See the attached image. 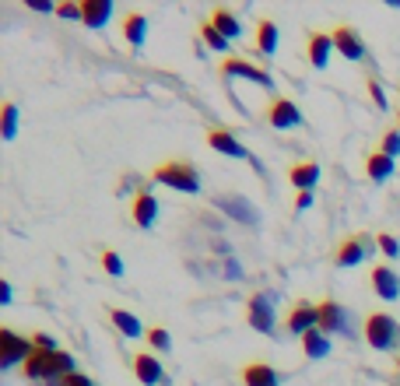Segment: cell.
Segmentation results:
<instances>
[{
	"instance_id": "9",
	"label": "cell",
	"mask_w": 400,
	"mask_h": 386,
	"mask_svg": "<svg viewBox=\"0 0 400 386\" xmlns=\"http://www.w3.org/2000/svg\"><path fill=\"white\" fill-rule=\"evenodd\" d=\"M288 330L299 334V337L312 334V330H319V305H309V302L295 305L292 316H288Z\"/></svg>"
},
{
	"instance_id": "31",
	"label": "cell",
	"mask_w": 400,
	"mask_h": 386,
	"mask_svg": "<svg viewBox=\"0 0 400 386\" xmlns=\"http://www.w3.org/2000/svg\"><path fill=\"white\" fill-rule=\"evenodd\" d=\"M383 155L397 162V155H400V130H390V134L383 137Z\"/></svg>"
},
{
	"instance_id": "24",
	"label": "cell",
	"mask_w": 400,
	"mask_h": 386,
	"mask_svg": "<svg viewBox=\"0 0 400 386\" xmlns=\"http://www.w3.org/2000/svg\"><path fill=\"white\" fill-rule=\"evenodd\" d=\"M365 172H369V180L383 183V180H390V172H394V158H387L383 151H380V155H369V162H365Z\"/></svg>"
},
{
	"instance_id": "21",
	"label": "cell",
	"mask_w": 400,
	"mask_h": 386,
	"mask_svg": "<svg viewBox=\"0 0 400 386\" xmlns=\"http://www.w3.org/2000/svg\"><path fill=\"white\" fill-rule=\"evenodd\" d=\"M211 25L225 35V39H239L242 35V25H239V18L232 14V11H225V7H218L214 14H211Z\"/></svg>"
},
{
	"instance_id": "10",
	"label": "cell",
	"mask_w": 400,
	"mask_h": 386,
	"mask_svg": "<svg viewBox=\"0 0 400 386\" xmlns=\"http://www.w3.org/2000/svg\"><path fill=\"white\" fill-rule=\"evenodd\" d=\"M207 144L218 151V155H228V158H249V151L239 144V137L235 134H228V130H211L207 134Z\"/></svg>"
},
{
	"instance_id": "42",
	"label": "cell",
	"mask_w": 400,
	"mask_h": 386,
	"mask_svg": "<svg viewBox=\"0 0 400 386\" xmlns=\"http://www.w3.org/2000/svg\"><path fill=\"white\" fill-rule=\"evenodd\" d=\"M390 7H397V11H400V0H390Z\"/></svg>"
},
{
	"instance_id": "5",
	"label": "cell",
	"mask_w": 400,
	"mask_h": 386,
	"mask_svg": "<svg viewBox=\"0 0 400 386\" xmlns=\"http://www.w3.org/2000/svg\"><path fill=\"white\" fill-rule=\"evenodd\" d=\"M221 74H225V78L253 81V85H260V88H271V85H274L267 71H260V67H253V64H246V60H239V57H228V60L221 64Z\"/></svg>"
},
{
	"instance_id": "26",
	"label": "cell",
	"mask_w": 400,
	"mask_h": 386,
	"mask_svg": "<svg viewBox=\"0 0 400 386\" xmlns=\"http://www.w3.org/2000/svg\"><path fill=\"white\" fill-rule=\"evenodd\" d=\"M257 46H260L264 57H271V53L278 49V25H274V21H260V28H257Z\"/></svg>"
},
{
	"instance_id": "38",
	"label": "cell",
	"mask_w": 400,
	"mask_h": 386,
	"mask_svg": "<svg viewBox=\"0 0 400 386\" xmlns=\"http://www.w3.org/2000/svg\"><path fill=\"white\" fill-rule=\"evenodd\" d=\"M67 383H71V386H95V383H92V380H88V376H81V373H74V376H67Z\"/></svg>"
},
{
	"instance_id": "32",
	"label": "cell",
	"mask_w": 400,
	"mask_h": 386,
	"mask_svg": "<svg viewBox=\"0 0 400 386\" xmlns=\"http://www.w3.org/2000/svg\"><path fill=\"white\" fill-rule=\"evenodd\" d=\"M57 14H60V18H67V21H81V18H85V14H81V4H60V7H57Z\"/></svg>"
},
{
	"instance_id": "35",
	"label": "cell",
	"mask_w": 400,
	"mask_h": 386,
	"mask_svg": "<svg viewBox=\"0 0 400 386\" xmlns=\"http://www.w3.org/2000/svg\"><path fill=\"white\" fill-rule=\"evenodd\" d=\"M32 341H35V348H39V351H60V348H57V341H53L49 334H35Z\"/></svg>"
},
{
	"instance_id": "18",
	"label": "cell",
	"mask_w": 400,
	"mask_h": 386,
	"mask_svg": "<svg viewBox=\"0 0 400 386\" xmlns=\"http://www.w3.org/2000/svg\"><path fill=\"white\" fill-rule=\"evenodd\" d=\"M330 53H334V35H312L309 39V64L312 67H327L330 64Z\"/></svg>"
},
{
	"instance_id": "6",
	"label": "cell",
	"mask_w": 400,
	"mask_h": 386,
	"mask_svg": "<svg viewBox=\"0 0 400 386\" xmlns=\"http://www.w3.org/2000/svg\"><path fill=\"white\" fill-rule=\"evenodd\" d=\"M214 207L221 211V214H228V218H235L239 225H257L260 221V214H257V207H249L242 197H235V193H221V197H214Z\"/></svg>"
},
{
	"instance_id": "37",
	"label": "cell",
	"mask_w": 400,
	"mask_h": 386,
	"mask_svg": "<svg viewBox=\"0 0 400 386\" xmlns=\"http://www.w3.org/2000/svg\"><path fill=\"white\" fill-rule=\"evenodd\" d=\"M305 207H312V193H299L295 197V211H305Z\"/></svg>"
},
{
	"instance_id": "19",
	"label": "cell",
	"mask_w": 400,
	"mask_h": 386,
	"mask_svg": "<svg viewBox=\"0 0 400 386\" xmlns=\"http://www.w3.org/2000/svg\"><path fill=\"white\" fill-rule=\"evenodd\" d=\"M319 330L323 334H341L344 330V309L337 302H323L319 305Z\"/></svg>"
},
{
	"instance_id": "16",
	"label": "cell",
	"mask_w": 400,
	"mask_h": 386,
	"mask_svg": "<svg viewBox=\"0 0 400 386\" xmlns=\"http://www.w3.org/2000/svg\"><path fill=\"white\" fill-rule=\"evenodd\" d=\"M242 383L246 386H281V380H278V373L267 362H253V365L242 369Z\"/></svg>"
},
{
	"instance_id": "8",
	"label": "cell",
	"mask_w": 400,
	"mask_h": 386,
	"mask_svg": "<svg viewBox=\"0 0 400 386\" xmlns=\"http://www.w3.org/2000/svg\"><path fill=\"white\" fill-rule=\"evenodd\" d=\"M334 49H337L344 60H362V57H365V42H362L358 32L348 28V25L334 28Z\"/></svg>"
},
{
	"instance_id": "11",
	"label": "cell",
	"mask_w": 400,
	"mask_h": 386,
	"mask_svg": "<svg viewBox=\"0 0 400 386\" xmlns=\"http://www.w3.org/2000/svg\"><path fill=\"white\" fill-rule=\"evenodd\" d=\"M53 355H57V351H39V348H35V355L25 362V376H28V380H46V383H49V380H57Z\"/></svg>"
},
{
	"instance_id": "40",
	"label": "cell",
	"mask_w": 400,
	"mask_h": 386,
	"mask_svg": "<svg viewBox=\"0 0 400 386\" xmlns=\"http://www.w3.org/2000/svg\"><path fill=\"white\" fill-rule=\"evenodd\" d=\"M0 302H4V305L11 302V285H0Z\"/></svg>"
},
{
	"instance_id": "43",
	"label": "cell",
	"mask_w": 400,
	"mask_h": 386,
	"mask_svg": "<svg viewBox=\"0 0 400 386\" xmlns=\"http://www.w3.org/2000/svg\"><path fill=\"white\" fill-rule=\"evenodd\" d=\"M397 116H400V112H397Z\"/></svg>"
},
{
	"instance_id": "29",
	"label": "cell",
	"mask_w": 400,
	"mask_h": 386,
	"mask_svg": "<svg viewBox=\"0 0 400 386\" xmlns=\"http://www.w3.org/2000/svg\"><path fill=\"white\" fill-rule=\"evenodd\" d=\"M102 267H105V274H112V278H119L123 274V260H119V253H102Z\"/></svg>"
},
{
	"instance_id": "34",
	"label": "cell",
	"mask_w": 400,
	"mask_h": 386,
	"mask_svg": "<svg viewBox=\"0 0 400 386\" xmlns=\"http://www.w3.org/2000/svg\"><path fill=\"white\" fill-rule=\"evenodd\" d=\"M380 250H383L387 257H400V242L394 235H380Z\"/></svg>"
},
{
	"instance_id": "33",
	"label": "cell",
	"mask_w": 400,
	"mask_h": 386,
	"mask_svg": "<svg viewBox=\"0 0 400 386\" xmlns=\"http://www.w3.org/2000/svg\"><path fill=\"white\" fill-rule=\"evenodd\" d=\"M369 95H372V102L380 105V109H387L390 102H387V92H383V85L380 81H369Z\"/></svg>"
},
{
	"instance_id": "17",
	"label": "cell",
	"mask_w": 400,
	"mask_h": 386,
	"mask_svg": "<svg viewBox=\"0 0 400 386\" xmlns=\"http://www.w3.org/2000/svg\"><path fill=\"white\" fill-rule=\"evenodd\" d=\"M81 14H85L81 21H85L88 28H102V25L112 18V4H109V0H85V4H81Z\"/></svg>"
},
{
	"instance_id": "25",
	"label": "cell",
	"mask_w": 400,
	"mask_h": 386,
	"mask_svg": "<svg viewBox=\"0 0 400 386\" xmlns=\"http://www.w3.org/2000/svg\"><path fill=\"white\" fill-rule=\"evenodd\" d=\"M302 348H305V355H309V358H327V355H330V341H327V334H323V330L305 334V337H302Z\"/></svg>"
},
{
	"instance_id": "39",
	"label": "cell",
	"mask_w": 400,
	"mask_h": 386,
	"mask_svg": "<svg viewBox=\"0 0 400 386\" xmlns=\"http://www.w3.org/2000/svg\"><path fill=\"white\" fill-rule=\"evenodd\" d=\"M225 267H228V274H232V278H239V274H242V271H239V264H235V260H228V257H225Z\"/></svg>"
},
{
	"instance_id": "4",
	"label": "cell",
	"mask_w": 400,
	"mask_h": 386,
	"mask_svg": "<svg viewBox=\"0 0 400 386\" xmlns=\"http://www.w3.org/2000/svg\"><path fill=\"white\" fill-rule=\"evenodd\" d=\"M246 320H249V327H253L257 334H274V327H278L274 298H271V295H253V298H249V312H246Z\"/></svg>"
},
{
	"instance_id": "28",
	"label": "cell",
	"mask_w": 400,
	"mask_h": 386,
	"mask_svg": "<svg viewBox=\"0 0 400 386\" xmlns=\"http://www.w3.org/2000/svg\"><path fill=\"white\" fill-rule=\"evenodd\" d=\"M0 134H4V141H14V137H18V105H14V102H4V123H0Z\"/></svg>"
},
{
	"instance_id": "27",
	"label": "cell",
	"mask_w": 400,
	"mask_h": 386,
	"mask_svg": "<svg viewBox=\"0 0 400 386\" xmlns=\"http://www.w3.org/2000/svg\"><path fill=\"white\" fill-rule=\"evenodd\" d=\"M200 35H204V42H207V49H214V53H225V60H228V49H232V39H225L211 21L200 28Z\"/></svg>"
},
{
	"instance_id": "30",
	"label": "cell",
	"mask_w": 400,
	"mask_h": 386,
	"mask_svg": "<svg viewBox=\"0 0 400 386\" xmlns=\"http://www.w3.org/2000/svg\"><path fill=\"white\" fill-rule=\"evenodd\" d=\"M148 344H151L155 351H169V330H162V327L148 330Z\"/></svg>"
},
{
	"instance_id": "3",
	"label": "cell",
	"mask_w": 400,
	"mask_h": 386,
	"mask_svg": "<svg viewBox=\"0 0 400 386\" xmlns=\"http://www.w3.org/2000/svg\"><path fill=\"white\" fill-rule=\"evenodd\" d=\"M397 337H400V327L394 323V316L372 312V316L365 320V341H369L376 351H390V348L397 344Z\"/></svg>"
},
{
	"instance_id": "22",
	"label": "cell",
	"mask_w": 400,
	"mask_h": 386,
	"mask_svg": "<svg viewBox=\"0 0 400 386\" xmlns=\"http://www.w3.org/2000/svg\"><path fill=\"white\" fill-rule=\"evenodd\" d=\"M109 316H112V327H116L123 337H141V334H144V327H141V320H137L134 312H127V309H112Z\"/></svg>"
},
{
	"instance_id": "12",
	"label": "cell",
	"mask_w": 400,
	"mask_h": 386,
	"mask_svg": "<svg viewBox=\"0 0 400 386\" xmlns=\"http://www.w3.org/2000/svg\"><path fill=\"white\" fill-rule=\"evenodd\" d=\"M372 285H376V295H380L383 302L400 298V278L394 274V267H376V271H372Z\"/></svg>"
},
{
	"instance_id": "15",
	"label": "cell",
	"mask_w": 400,
	"mask_h": 386,
	"mask_svg": "<svg viewBox=\"0 0 400 386\" xmlns=\"http://www.w3.org/2000/svg\"><path fill=\"white\" fill-rule=\"evenodd\" d=\"M365 253H369V239L355 235V239H348V242L337 250V267H355V264L365 260Z\"/></svg>"
},
{
	"instance_id": "1",
	"label": "cell",
	"mask_w": 400,
	"mask_h": 386,
	"mask_svg": "<svg viewBox=\"0 0 400 386\" xmlns=\"http://www.w3.org/2000/svg\"><path fill=\"white\" fill-rule=\"evenodd\" d=\"M155 183L180 193H200V176L190 162H165L155 169Z\"/></svg>"
},
{
	"instance_id": "36",
	"label": "cell",
	"mask_w": 400,
	"mask_h": 386,
	"mask_svg": "<svg viewBox=\"0 0 400 386\" xmlns=\"http://www.w3.org/2000/svg\"><path fill=\"white\" fill-rule=\"evenodd\" d=\"M28 7H32V11H39V14H49V11H57L49 0H28Z\"/></svg>"
},
{
	"instance_id": "7",
	"label": "cell",
	"mask_w": 400,
	"mask_h": 386,
	"mask_svg": "<svg viewBox=\"0 0 400 386\" xmlns=\"http://www.w3.org/2000/svg\"><path fill=\"white\" fill-rule=\"evenodd\" d=\"M271 127H278V130H295V127H302L299 105L292 98H274L271 102Z\"/></svg>"
},
{
	"instance_id": "13",
	"label": "cell",
	"mask_w": 400,
	"mask_h": 386,
	"mask_svg": "<svg viewBox=\"0 0 400 386\" xmlns=\"http://www.w3.org/2000/svg\"><path fill=\"white\" fill-rule=\"evenodd\" d=\"M134 373H137V380L144 386H158L165 380V373H162V362L155 358V355H137V362H134Z\"/></svg>"
},
{
	"instance_id": "23",
	"label": "cell",
	"mask_w": 400,
	"mask_h": 386,
	"mask_svg": "<svg viewBox=\"0 0 400 386\" xmlns=\"http://www.w3.org/2000/svg\"><path fill=\"white\" fill-rule=\"evenodd\" d=\"M123 32H127V42H130V46H144V35H148V18H144V14H127Z\"/></svg>"
},
{
	"instance_id": "2",
	"label": "cell",
	"mask_w": 400,
	"mask_h": 386,
	"mask_svg": "<svg viewBox=\"0 0 400 386\" xmlns=\"http://www.w3.org/2000/svg\"><path fill=\"white\" fill-rule=\"evenodd\" d=\"M35 355V341L28 337H18L14 330H0V365L4 369H14V365H25L28 358Z\"/></svg>"
},
{
	"instance_id": "14",
	"label": "cell",
	"mask_w": 400,
	"mask_h": 386,
	"mask_svg": "<svg viewBox=\"0 0 400 386\" xmlns=\"http://www.w3.org/2000/svg\"><path fill=\"white\" fill-rule=\"evenodd\" d=\"M134 221H137L141 228H151V225L158 221V200H155L151 193H137V197H134Z\"/></svg>"
},
{
	"instance_id": "41",
	"label": "cell",
	"mask_w": 400,
	"mask_h": 386,
	"mask_svg": "<svg viewBox=\"0 0 400 386\" xmlns=\"http://www.w3.org/2000/svg\"><path fill=\"white\" fill-rule=\"evenodd\" d=\"M49 386H71V383H67L64 376H57V380H49Z\"/></svg>"
},
{
	"instance_id": "20",
	"label": "cell",
	"mask_w": 400,
	"mask_h": 386,
	"mask_svg": "<svg viewBox=\"0 0 400 386\" xmlns=\"http://www.w3.org/2000/svg\"><path fill=\"white\" fill-rule=\"evenodd\" d=\"M288 180L299 187V193H312L316 180H319V165H316V162H299V165L288 172Z\"/></svg>"
}]
</instances>
